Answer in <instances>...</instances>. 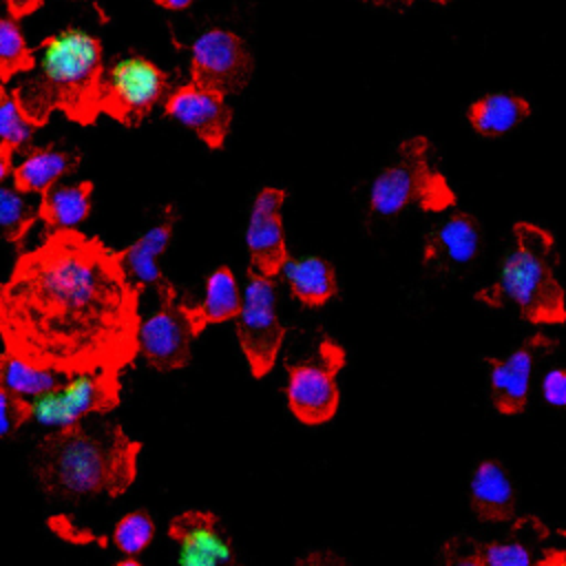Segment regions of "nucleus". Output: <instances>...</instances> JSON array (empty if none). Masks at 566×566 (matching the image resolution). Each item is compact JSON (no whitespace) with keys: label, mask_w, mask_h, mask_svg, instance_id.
Instances as JSON below:
<instances>
[{"label":"nucleus","mask_w":566,"mask_h":566,"mask_svg":"<svg viewBox=\"0 0 566 566\" xmlns=\"http://www.w3.org/2000/svg\"><path fill=\"white\" fill-rule=\"evenodd\" d=\"M557 340L546 334L528 336L509 358H486L491 367V400L500 413H520L528 400L533 365L539 356L553 352Z\"/></svg>","instance_id":"obj_15"},{"label":"nucleus","mask_w":566,"mask_h":566,"mask_svg":"<svg viewBox=\"0 0 566 566\" xmlns=\"http://www.w3.org/2000/svg\"><path fill=\"white\" fill-rule=\"evenodd\" d=\"M239 345L254 378H263L279 356L285 327L276 314V290L272 279L248 270V285L237 314Z\"/></svg>","instance_id":"obj_9"},{"label":"nucleus","mask_w":566,"mask_h":566,"mask_svg":"<svg viewBox=\"0 0 566 566\" xmlns=\"http://www.w3.org/2000/svg\"><path fill=\"white\" fill-rule=\"evenodd\" d=\"M31 71L13 86L11 95L24 117L38 128L44 126L53 111L88 126L99 117V80L102 44L82 29H62L49 35Z\"/></svg>","instance_id":"obj_3"},{"label":"nucleus","mask_w":566,"mask_h":566,"mask_svg":"<svg viewBox=\"0 0 566 566\" xmlns=\"http://www.w3.org/2000/svg\"><path fill=\"white\" fill-rule=\"evenodd\" d=\"M535 566H566V551L546 548L544 555L535 562Z\"/></svg>","instance_id":"obj_35"},{"label":"nucleus","mask_w":566,"mask_h":566,"mask_svg":"<svg viewBox=\"0 0 566 566\" xmlns=\"http://www.w3.org/2000/svg\"><path fill=\"white\" fill-rule=\"evenodd\" d=\"M35 126L24 117L13 95L0 84V142L9 144L13 150L29 146Z\"/></svg>","instance_id":"obj_29"},{"label":"nucleus","mask_w":566,"mask_h":566,"mask_svg":"<svg viewBox=\"0 0 566 566\" xmlns=\"http://www.w3.org/2000/svg\"><path fill=\"white\" fill-rule=\"evenodd\" d=\"M31 420V402L0 387V440L11 438Z\"/></svg>","instance_id":"obj_30"},{"label":"nucleus","mask_w":566,"mask_h":566,"mask_svg":"<svg viewBox=\"0 0 566 566\" xmlns=\"http://www.w3.org/2000/svg\"><path fill=\"white\" fill-rule=\"evenodd\" d=\"M137 303L117 252L60 230L0 283V336L7 352L62 376L122 371L137 356Z\"/></svg>","instance_id":"obj_1"},{"label":"nucleus","mask_w":566,"mask_h":566,"mask_svg":"<svg viewBox=\"0 0 566 566\" xmlns=\"http://www.w3.org/2000/svg\"><path fill=\"white\" fill-rule=\"evenodd\" d=\"M177 221V212L172 206H166L161 221L150 228L144 237H139L130 248L117 252V259L124 268V274L128 276V281L142 292L144 287H153L157 294L166 287H170L172 283L161 274L159 265H157V256L166 250L170 237H172V228Z\"/></svg>","instance_id":"obj_17"},{"label":"nucleus","mask_w":566,"mask_h":566,"mask_svg":"<svg viewBox=\"0 0 566 566\" xmlns=\"http://www.w3.org/2000/svg\"><path fill=\"white\" fill-rule=\"evenodd\" d=\"M442 566H484L480 544L473 539L455 537L444 546Z\"/></svg>","instance_id":"obj_31"},{"label":"nucleus","mask_w":566,"mask_h":566,"mask_svg":"<svg viewBox=\"0 0 566 566\" xmlns=\"http://www.w3.org/2000/svg\"><path fill=\"white\" fill-rule=\"evenodd\" d=\"M241 310V294L230 268H217L206 281V296L201 303L190 305L195 325L203 332L210 323H223L237 318Z\"/></svg>","instance_id":"obj_24"},{"label":"nucleus","mask_w":566,"mask_h":566,"mask_svg":"<svg viewBox=\"0 0 566 566\" xmlns=\"http://www.w3.org/2000/svg\"><path fill=\"white\" fill-rule=\"evenodd\" d=\"M168 537L177 544V566H241L228 531L212 511L172 517Z\"/></svg>","instance_id":"obj_12"},{"label":"nucleus","mask_w":566,"mask_h":566,"mask_svg":"<svg viewBox=\"0 0 566 566\" xmlns=\"http://www.w3.org/2000/svg\"><path fill=\"white\" fill-rule=\"evenodd\" d=\"M376 7H409L413 0H365Z\"/></svg>","instance_id":"obj_38"},{"label":"nucleus","mask_w":566,"mask_h":566,"mask_svg":"<svg viewBox=\"0 0 566 566\" xmlns=\"http://www.w3.org/2000/svg\"><path fill=\"white\" fill-rule=\"evenodd\" d=\"M542 394L546 402L566 407V369H551L542 380Z\"/></svg>","instance_id":"obj_32"},{"label":"nucleus","mask_w":566,"mask_h":566,"mask_svg":"<svg viewBox=\"0 0 566 566\" xmlns=\"http://www.w3.org/2000/svg\"><path fill=\"white\" fill-rule=\"evenodd\" d=\"M343 365L345 349L332 338H323L312 358L285 363L287 405L301 422L323 424L334 418L338 409L336 376Z\"/></svg>","instance_id":"obj_8"},{"label":"nucleus","mask_w":566,"mask_h":566,"mask_svg":"<svg viewBox=\"0 0 566 566\" xmlns=\"http://www.w3.org/2000/svg\"><path fill=\"white\" fill-rule=\"evenodd\" d=\"M42 2H44V0H4V4H7V9H9V15H11L13 20H20V18L33 13L35 9L42 7Z\"/></svg>","instance_id":"obj_34"},{"label":"nucleus","mask_w":566,"mask_h":566,"mask_svg":"<svg viewBox=\"0 0 566 566\" xmlns=\"http://www.w3.org/2000/svg\"><path fill=\"white\" fill-rule=\"evenodd\" d=\"M142 442L117 422H77L51 431L33 451L40 489L55 500L122 495L137 475Z\"/></svg>","instance_id":"obj_2"},{"label":"nucleus","mask_w":566,"mask_h":566,"mask_svg":"<svg viewBox=\"0 0 566 566\" xmlns=\"http://www.w3.org/2000/svg\"><path fill=\"white\" fill-rule=\"evenodd\" d=\"M531 115V104L513 93H491L475 99L467 117L475 133L484 137H500L520 126Z\"/></svg>","instance_id":"obj_22"},{"label":"nucleus","mask_w":566,"mask_h":566,"mask_svg":"<svg viewBox=\"0 0 566 566\" xmlns=\"http://www.w3.org/2000/svg\"><path fill=\"white\" fill-rule=\"evenodd\" d=\"M91 181H77V184H55L46 192L40 195L38 217L44 221L46 230L60 232V230H75L80 221H84L91 212Z\"/></svg>","instance_id":"obj_19"},{"label":"nucleus","mask_w":566,"mask_h":566,"mask_svg":"<svg viewBox=\"0 0 566 566\" xmlns=\"http://www.w3.org/2000/svg\"><path fill=\"white\" fill-rule=\"evenodd\" d=\"M285 201V190L281 188H263L252 206L250 223L245 232L248 252H250V270L274 279L281 274L285 261L290 259L283 232L281 208Z\"/></svg>","instance_id":"obj_13"},{"label":"nucleus","mask_w":566,"mask_h":566,"mask_svg":"<svg viewBox=\"0 0 566 566\" xmlns=\"http://www.w3.org/2000/svg\"><path fill=\"white\" fill-rule=\"evenodd\" d=\"M482 250V230L473 214L451 212L424 237L422 263L436 274H449L475 263Z\"/></svg>","instance_id":"obj_14"},{"label":"nucleus","mask_w":566,"mask_h":566,"mask_svg":"<svg viewBox=\"0 0 566 566\" xmlns=\"http://www.w3.org/2000/svg\"><path fill=\"white\" fill-rule=\"evenodd\" d=\"M429 153L431 144L420 135L398 146V159L371 184V214L394 217L409 206H420L424 212H442L455 203L449 181L429 164Z\"/></svg>","instance_id":"obj_5"},{"label":"nucleus","mask_w":566,"mask_h":566,"mask_svg":"<svg viewBox=\"0 0 566 566\" xmlns=\"http://www.w3.org/2000/svg\"><path fill=\"white\" fill-rule=\"evenodd\" d=\"M471 506L482 522H506L515 515V491L506 469L495 460L478 464L471 478Z\"/></svg>","instance_id":"obj_18"},{"label":"nucleus","mask_w":566,"mask_h":566,"mask_svg":"<svg viewBox=\"0 0 566 566\" xmlns=\"http://www.w3.org/2000/svg\"><path fill=\"white\" fill-rule=\"evenodd\" d=\"M433 2H440V4H447V2H451V0H433Z\"/></svg>","instance_id":"obj_40"},{"label":"nucleus","mask_w":566,"mask_h":566,"mask_svg":"<svg viewBox=\"0 0 566 566\" xmlns=\"http://www.w3.org/2000/svg\"><path fill=\"white\" fill-rule=\"evenodd\" d=\"M115 566H144V564L137 562L135 557H124V559H119Z\"/></svg>","instance_id":"obj_39"},{"label":"nucleus","mask_w":566,"mask_h":566,"mask_svg":"<svg viewBox=\"0 0 566 566\" xmlns=\"http://www.w3.org/2000/svg\"><path fill=\"white\" fill-rule=\"evenodd\" d=\"M190 77L195 86L219 95H234L252 77L254 62L245 42L226 29L201 33L190 46Z\"/></svg>","instance_id":"obj_11"},{"label":"nucleus","mask_w":566,"mask_h":566,"mask_svg":"<svg viewBox=\"0 0 566 566\" xmlns=\"http://www.w3.org/2000/svg\"><path fill=\"white\" fill-rule=\"evenodd\" d=\"M159 310L139 323L137 354L157 371L181 369L190 363L192 340L201 334L195 325L190 305L177 296L175 285L161 290Z\"/></svg>","instance_id":"obj_10"},{"label":"nucleus","mask_w":566,"mask_h":566,"mask_svg":"<svg viewBox=\"0 0 566 566\" xmlns=\"http://www.w3.org/2000/svg\"><path fill=\"white\" fill-rule=\"evenodd\" d=\"M31 420L53 431L84 422L91 413H108L119 405V371L97 369L64 376V380L29 400Z\"/></svg>","instance_id":"obj_7"},{"label":"nucleus","mask_w":566,"mask_h":566,"mask_svg":"<svg viewBox=\"0 0 566 566\" xmlns=\"http://www.w3.org/2000/svg\"><path fill=\"white\" fill-rule=\"evenodd\" d=\"M159 7L164 9H186L190 7L195 0H155Z\"/></svg>","instance_id":"obj_37"},{"label":"nucleus","mask_w":566,"mask_h":566,"mask_svg":"<svg viewBox=\"0 0 566 566\" xmlns=\"http://www.w3.org/2000/svg\"><path fill=\"white\" fill-rule=\"evenodd\" d=\"M168 91L170 77L155 62L128 55L102 71L99 111L124 126H137L161 99H168Z\"/></svg>","instance_id":"obj_6"},{"label":"nucleus","mask_w":566,"mask_h":566,"mask_svg":"<svg viewBox=\"0 0 566 566\" xmlns=\"http://www.w3.org/2000/svg\"><path fill=\"white\" fill-rule=\"evenodd\" d=\"M35 217L38 210L24 199L22 192L0 186V228L11 243H18L27 234Z\"/></svg>","instance_id":"obj_28"},{"label":"nucleus","mask_w":566,"mask_h":566,"mask_svg":"<svg viewBox=\"0 0 566 566\" xmlns=\"http://www.w3.org/2000/svg\"><path fill=\"white\" fill-rule=\"evenodd\" d=\"M80 164V155L55 148H31V153L13 168V188L22 195L46 192L64 175L73 172Z\"/></svg>","instance_id":"obj_20"},{"label":"nucleus","mask_w":566,"mask_h":566,"mask_svg":"<svg viewBox=\"0 0 566 566\" xmlns=\"http://www.w3.org/2000/svg\"><path fill=\"white\" fill-rule=\"evenodd\" d=\"M281 274L287 281L292 294L305 307L325 305L338 290L334 265L321 256H307L303 261L287 259Z\"/></svg>","instance_id":"obj_21"},{"label":"nucleus","mask_w":566,"mask_h":566,"mask_svg":"<svg viewBox=\"0 0 566 566\" xmlns=\"http://www.w3.org/2000/svg\"><path fill=\"white\" fill-rule=\"evenodd\" d=\"M64 380L62 374L53 369H44L18 354L2 352L0 354V387L9 389L22 398H38L51 389H55Z\"/></svg>","instance_id":"obj_25"},{"label":"nucleus","mask_w":566,"mask_h":566,"mask_svg":"<svg viewBox=\"0 0 566 566\" xmlns=\"http://www.w3.org/2000/svg\"><path fill=\"white\" fill-rule=\"evenodd\" d=\"M155 537V522L148 511L137 509L126 513L113 528V544L126 555L135 557L139 555Z\"/></svg>","instance_id":"obj_27"},{"label":"nucleus","mask_w":566,"mask_h":566,"mask_svg":"<svg viewBox=\"0 0 566 566\" xmlns=\"http://www.w3.org/2000/svg\"><path fill=\"white\" fill-rule=\"evenodd\" d=\"M294 566H347V564L332 551H314L301 557Z\"/></svg>","instance_id":"obj_33"},{"label":"nucleus","mask_w":566,"mask_h":566,"mask_svg":"<svg viewBox=\"0 0 566 566\" xmlns=\"http://www.w3.org/2000/svg\"><path fill=\"white\" fill-rule=\"evenodd\" d=\"M513 250L502 263L491 287L475 294L478 301L502 307L513 303L522 318L535 325H559L566 321L564 287L555 276L559 263L555 239L548 230L517 221L513 226Z\"/></svg>","instance_id":"obj_4"},{"label":"nucleus","mask_w":566,"mask_h":566,"mask_svg":"<svg viewBox=\"0 0 566 566\" xmlns=\"http://www.w3.org/2000/svg\"><path fill=\"white\" fill-rule=\"evenodd\" d=\"M164 108L170 117L195 130L212 150L223 146L232 124V108L226 104L223 95L186 84L168 95Z\"/></svg>","instance_id":"obj_16"},{"label":"nucleus","mask_w":566,"mask_h":566,"mask_svg":"<svg viewBox=\"0 0 566 566\" xmlns=\"http://www.w3.org/2000/svg\"><path fill=\"white\" fill-rule=\"evenodd\" d=\"M13 148L9 146V144H4V142H0V181L13 170L11 168V159H13Z\"/></svg>","instance_id":"obj_36"},{"label":"nucleus","mask_w":566,"mask_h":566,"mask_svg":"<svg viewBox=\"0 0 566 566\" xmlns=\"http://www.w3.org/2000/svg\"><path fill=\"white\" fill-rule=\"evenodd\" d=\"M548 535L546 526L535 517L515 522L509 539L480 544L484 566H535V546Z\"/></svg>","instance_id":"obj_23"},{"label":"nucleus","mask_w":566,"mask_h":566,"mask_svg":"<svg viewBox=\"0 0 566 566\" xmlns=\"http://www.w3.org/2000/svg\"><path fill=\"white\" fill-rule=\"evenodd\" d=\"M35 57L13 18H0V84L31 71Z\"/></svg>","instance_id":"obj_26"}]
</instances>
